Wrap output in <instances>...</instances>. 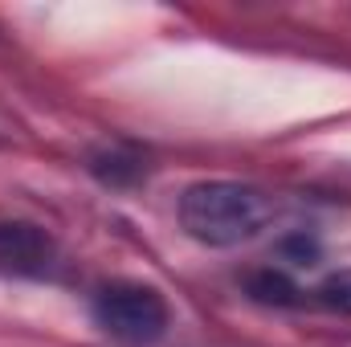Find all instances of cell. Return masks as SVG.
I'll list each match as a JSON object with an SVG mask.
<instances>
[{
	"label": "cell",
	"mask_w": 351,
	"mask_h": 347,
	"mask_svg": "<svg viewBox=\"0 0 351 347\" xmlns=\"http://www.w3.org/2000/svg\"><path fill=\"white\" fill-rule=\"evenodd\" d=\"M278 217V200L245 180H196L176 200L180 229L208 250H237L262 237Z\"/></svg>",
	"instance_id": "6da1fadb"
},
{
	"label": "cell",
	"mask_w": 351,
	"mask_h": 347,
	"mask_svg": "<svg viewBox=\"0 0 351 347\" xmlns=\"http://www.w3.org/2000/svg\"><path fill=\"white\" fill-rule=\"evenodd\" d=\"M90 319L102 327L114 344L127 347H152L160 344L172 327V307L160 286L135 282V278H114L94 290L90 298Z\"/></svg>",
	"instance_id": "7a4b0ae2"
},
{
	"label": "cell",
	"mask_w": 351,
	"mask_h": 347,
	"mask_svg": "<svg viewBox=\"0 0 351 347\" xmlns=\"http://www.w3.org/2000/svg\"><path fill=\"white\" fill-rule=\"evenodd\" d=\"M306 302L335 311V315H351V270H335L327 274L315 290H306Z\"/></svg>",
	"instance_id": "277c9868"
},
{
	"label": "cell",
	"mask_w": 351,
	"mask_h": 347,
	"mask_svg": "<svg viewBox=\"0 0 351 347\" xmlns=\"http://www.w3.org/2000/svg\"><path fill=\"white\" fill-rule=\"evenodd\" d=\"M62 265V250L53 241V233L37 221H16L4 217L0 221V278H53Z\"/></svg>",
	"instance_id": "3957f363"
}]
</instances>
